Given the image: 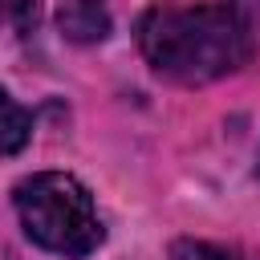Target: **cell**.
Wrapping results in <instances>:
<instances>
[{"mask_svg": "<svg viewBox=\"0 0 260 260\" xmlns=\"http://www.w3.org/2000/svg\"><path fill=\"white\" fill-rule=\"evenodd\" d=\"M138 45L162 77L199 85L248 61L252 24L240 4L150 8L138 24Z\"/></svg>", "mask_w": 260, "mask_h": 260, "instance_id": "1", "label": "cell"}, {"mask_svg": "<svg viewBox=\"0 0 260 260\" xmlns=\"http://www.w3.org/2000/svg\"><path fill=\"white\" fill-rule=\"evenodd\" d=\"M20 228L32 244H41L45 252L57 256H89L102 240L106 228L98 219V207L89 199V191L61 171H41L32 179H24L12 191Z\"/></svg>", "mask_w": 260, "mask_h": 260, "instance_id": "2", "label": "cell"}, {"mask_svg": "<svg viewBox=\"0 0 260 260\" xmlns=\"http://www.w3.org/2000/svg\"><path fill=\"white\" fill-rule=\"evenodd\" d=\"M61 28L69 37H77V41L106 37V8H102V0H73L61 12Z\"/></svg>", "mask_w": 260, "mask_h": 260, "instance_id": "3", "label": "cell"}, {"mask_svg": "<svg viewBox=\"0 0 260 260\" xmlns=\"http://www.w3.org/2000/svg\"><path fill=\"white\" fill-rule=\"evenodd\" d=\"M32 134V118L20 102H12L4 89H0V154H16Z\"/></svg>", "mask_w": 260, "mask_h": 260, "instance_id": "4", "label": "cell"}, {"mask_svg": "<svg viewBox=\"0 0 260 260\" xmlns=\"http://www.w3.org/2000/svg\"><path fill=\"white\" fill-rule=\"evenodd\" d=\"M171 260H244L228 244H207V240H179L171 248Z\"/></svg>", "mask_w": 260, "mask_h": 260, "instance_id": "5", "label": "cell"}, {"mask_svg": "<svg viewBox=\"0 0 260 260\" xmlns=\"http://www.w3.org/2000/svg\"><path fill=\"white\" fill-rule=\"evenodd\" d=\"M37 20V0H0V28H28Z\"/></svg>", "mask_w": 260, "mask_h": 260, "instance_id": "6", "label": "cell"}]
</instances>
